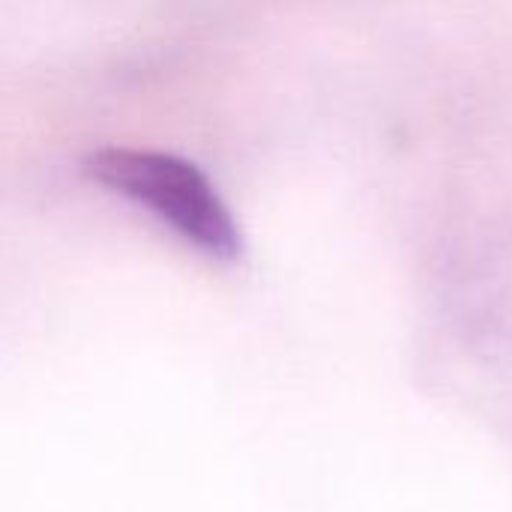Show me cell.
<instances>
[{
	"instance_id": "1",
	"label": "cell",
	"mask_w": 512,
	"mask_h": 512,
	"mask_svg": "<svg viewBox=\"0 0 512 512\" xmlns=\"http://www.w3.org/2000/svg\"><path fill=\"white\" fill-rule=\"evenodd\" d=\"M84 174L150 210L201 255L213 261L240 258L243 234L234 213L198 165L162 150L102 147L84 159Z\"/></svg>"
}]
</instances>
